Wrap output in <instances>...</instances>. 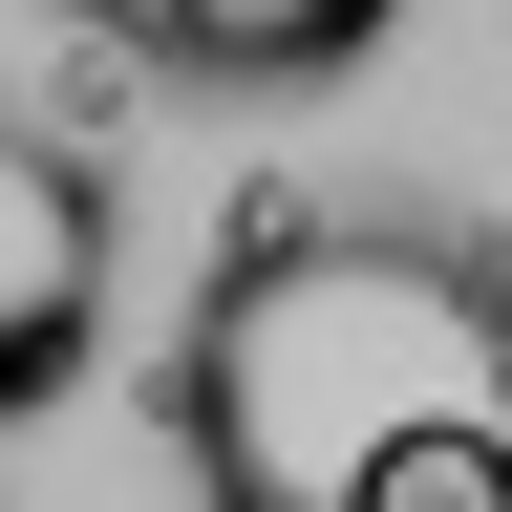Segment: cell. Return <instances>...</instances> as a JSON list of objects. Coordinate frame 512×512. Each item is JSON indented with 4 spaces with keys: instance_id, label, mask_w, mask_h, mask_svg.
Here are the masks:
<instances>
[{
    "instance_id": "cell-1",
    "label": "cell",
    "mask_w": 512,
    "mask_h": 512,
    "mask_svg": "<svg viewBox=\"0 0 512 512\" xmlns=\"http://www.w3.org/2000/svg\"><path fill=\"white\" fill-rule=\"evenodd\" d=\"M171 448L214 512H512V256L427 214H235Z\"/></svg>"
},
{
    "instance_id": "cell-2",
    "label": "cell",
    "mask_w": 512,
    "mask_h": 512,
    "mask_svg": "<svg viewBox=\"0 0 512 512\" xmlns=\"http://www.w3.org/2000/svg\"><path fill=\"white\" fill-rule=\"evenodd\" d=\"M86 342H107V171L43 107H0V427L64 406Z\"/></svg>"
},
{
    "instance_id": "cell-3",
    "label": "cell",
    "mask_w": 512,
    "mask_h": 512,
    "mask_svg": "<svg viewBox=\"0 0 512 512\" xmlns=\"http://www.w3.org/2000/svg\"><path fill=\"white\" fill-rule=\"evenodd\" d=\"M64 22H107L128 64H171V86H342L406 0H64Z\"/></svg>"
}]
</instances>
